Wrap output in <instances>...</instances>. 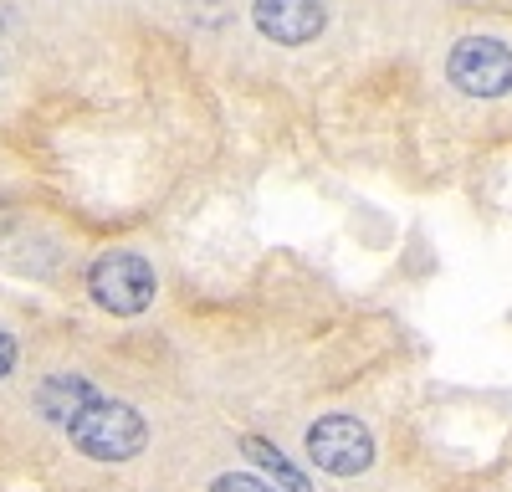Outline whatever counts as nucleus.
Listing matches in <instances>:
<instances>
[{
  "label": "nucleus",
  "instance_id": "f257e3e1",
  "mask_svg": "<svg viewBox=\"0 0 512 492\" xmlns=\"http://www.w3.org/2000/svg\"><path fill=\"white\" fill-rule=\"evenodd\" d=\"M67 436H72V446L82 451V457H93V462H128V457H139V451H144L149 426H144V416L134 405L93 395L67 421Z\"/></svg>",
  "mask_w": 512,
  "mask_h": 492
},
{
  "label": "nucleus",
  "instance_id": "f03ea898",
  "mask_svg": "<svg viewBox=\"0 0 512 492\" xmlns=\"http://www.w3.org/2000/svg\"><path fill=\"white\" fill-rule=\"evenodd\" d=\"M154 287H159V282H154V267H149L144 257H134V252H108V257H98L93 272H88L93 303L108 308L113 318L144 313V308L154 303Z\"/></svg>",
  "mask_w": 512,
  "mask_h": 492
},
{
  "label": "nucleus",
  "instance_id": "7ed1b4c3",
  "mask_svg": "<svg viewBox=\"0 0 512 492\" xmlns=\"http://www.w3.org/2000/svg\"><path fill=\"white\" fill-rule=\"evenodd\" d=\"M446 72H451V82L466 98H502V93H512V52L502 47V41H492V36L456 41Z\"/></svg>",
  "mask_w": 512,
  "mask_h": 492
},
{
  "label": "nucleus",
  "instance_id": "20e7f679",
  "mask_svg": "<svg viewBox=\"0 0 512 492\" xmlns=\"http://www.w3.org/2000/svg\"><path fill=\"white\" fill-rule=\"evenodd\" d=\"M308 457L333 477H359L374 462V436L354 416H323L308 431Z\"/></svg>",
  "mask_w": 512,
  "mask_h": 492
},
{
  "label": "nucleus",
  "instance_id": "39448f33",
  "mask_svg": "<svg viewBox=\"0 0 512 492\" xmlns=\"http://www.w3.org/2000/svg\"><path fill=\"white\" fill-rule=\"evenodd\" d=\"M251 16H256V31L272 36L277 47H303L328 26L323 0H256Z\"/></svg>",
  "mask_w": 512,
  "mask_h": 492
},
{
  "label": "nucleus",
  "instance_id": "423d86ee",
  "mask_svg": "<svg viewBox=\"0 0 512 492\" xmlns=\"http://www.w3.org/2000/svg\"><path fill=\"white\" fill-rule=\"evenodd\" d=\"M88 400H93V385L88 380H67V375L62 380H47V385H41V416H52L57 426H67Z\"/></svg>",
  "mask_w": 512,
  "mask_h": 492
},
{
  "label": "nucleus",
  "instance_id": "0eeeda50",
  "mask_svg": "<svg viewBox=\"0 0 512 492\" xmlns=\"http://www.w3.org/2000/svg\"><path fill=\"white\" fill-rule=\"evenodd\" d=\"M241 446H246V457H251L256 467H267V472H272V477H277V482H282L287 492H313V487H308V477L297 472V467H292V462L282 457V451H272V446H267L262 436H246Z\"/></svg>",
  "mask_w": 512,
  "mask_h": 492
},
{
  "label": "nucleus",
  "instance_id": "6e6552de",
  "mask_svg": "<svg viewBox=\"0 0 512 492\" xmlns=\"http://www.w3.org/2000/svg\"><path fill=\"white\" fill-rule=\"evenodd\" d=\"M210 492H272V487L262 477H251V472H226V477L210 482Z\"/></svg>",
  "mask_w": 512,
  "mask_h": 492
},
{
  "label": "nucleus",
  "instance_id": "1a4fd4ad",
  "mask_svg": "<svg viewBox=\"0 0 512 492\" xmlns=\"http://www.w3.org/2000/svg\"><path fill=\"white\" fill-rule=\"evenodd\" d=\"M16 359H21V349H16V339L6 334V328H0V380H6V375H11V369H16Z\"/></svg>",
  "mask_w": 512,
  "mask_h": 492
}]
</instances>
